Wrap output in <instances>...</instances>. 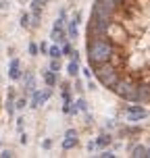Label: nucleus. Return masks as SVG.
Masks as SVG:
<instances>
[{
  "instance_id": "nucleus-1",
  "label": "nucleus",
  "mask_w": 150,
  "mask_h": 158,
  "mask_svg": "<svg viewBox=\"0 0 150 158\" xmlns=\"http://www.w3.org/2000/svg\"><path fill=\"white\" fill-rule=\"evenodd\" d=\"M86 60L106 92L150 104V0H94Z\"/></svg>"
},
{
  "instance_id": "nucleus-2",
  "label": "nucleus",
  "mask_w": 150,
  "mask_h": 158,
  "mask_svg": "<svg viewBox=\"0 0 150 158\" xmlns=\"http://www.w3.org/2000/svg\"><path fill=\"white\" fill-rule=\"evenodd\" d=\"M150 112L148 108L144 106V104H135V102H129L125 108V118L129 121V123H140V121H144V118H148Z\"/></svg>"
},
{
  "instance_id": "nucleus-3",
  "label": "nucleus",
  "mask_w": 150,
  "mask_h": 158,
  "mask_svg": "<svg viewBox=\"0 0 150 158\" xmlns=\"http://www.w3.org/2000/svg\"><path fill=\"white\" fill-rule=\"evenodd\" d=\"M52 98V87H44V89H33L32 92V98H29V108H40L44 106Z\"/></svg>"
},
{
  "instance_id": "nucleus-4",
  "label": "nucleus",
  "mask_w": 150,
  "mask_h": 158,
  "mask_svg": "<svg viewBox=\"0 0 150 158\" xmlns=\"http://www.w3.org/2000/svg\"><path fill=\"white\" fill-rule=\"evenodd\" d=\"M79 23H81V10H75L71 21H67V35L71 42L79 38Z\"/></svg>"
},
{
  "instance_id": "nucleus-5",
  "label": "nucleus",
  "mask_w": 150,
  "mask_h": 158,
  "mask_svg": "<svg viewBox=\"0 0 150 158\" xmlns=\"http://www.w3.org/2000/svg\"><path fill=\"white\" fill-rule=\"evenodd\" d=\"M8 79L11 81L23 79V67H21V60L19 58H11V63H8Z\"/></svg>"
},
{
  "instance_id": "nucleus-6",
  "label": "nucleus",
  "mask_w": 150,
  "mask_h": 158,
  "mask_svg": "<svg viewBox=\"0 0 150 158\" xmlns=\"http://www.w3.org/2000/svg\"><path fill=\"white\" fill-rule=\"evenodd\" d=\"M79 146V137H77V131L75 129H67V133H65V139H63V150L69 152L73 148H77Z\"/></svg>"
},
{
  "instance_id": "nucleus-7",
  "label": "nucleus",
  "mask_w": 150,
  "mask_h": 158,
  "mask_svg": "<svg viewBox=\"0 0 150 158\" xmlns=\"http://www.w3.org/2000/svg\"><path fill=\"white\" fill-rule=\"evenodd\" d=\"M42 79H44V83H46L48 87H54L56 83H58V77H56L54 71H50V69H44L42 71Z\"/></svg>"
},
{
  "instance_id": "nucleus-8",
  "label": "nucleus",
  "mask_w": 150,
  "mask_h": 158,
  "mask_svg": "<svg viewBox=\"0 0 150 158\" xmlns=\"http://www.w3.org/2000/svg\"><path fill=\"white\" fill-rule=\"evenodd\" d=\"M65 71H67V75H69V77H79V71H81V67H79V60H69V63H67V67H65Z\"/></svg>"
},
{
  "instance_id": "nucleus-9",
  "label": "nucleus",
  "mask_w": 150,
  "mask_h": 158,
  "mask_svg": "<svg viewBox=\"0 0 150 158\" xmlns=\"http://www.w3.org/2000/svg\"><path fill=\"white\" fill-rule=\"evenodd\" d=\"M23 79H25V92H27V94H32L33 89H38V87H36V77H33L32 71L23 73Z\"/></svg>"
},
{
  "instance_id": "nucleus-10",
  "label": "nucleus",
  "mask_w": 150,
  "mask_h": 158,
  "mask_svg": "<svg viewBox=\"0 0 150 158\" xmlns=\"http://www.w3.org/2000/svg\"><path fill=\"white\" fill-rule=\"evenodd\" d=\"M94 142H96V150H102V148H106V146L113 142V137L109 133H102V135H98Z\"/></svg>"
},
{
  "instance_id": "nucleus-11",
  "label": "nucleus",
  "mask_w": 150,
  "mask_h": 158,
  "mask_svg": "<svg viewBox=\"0 0 150 158\" xmlns=\"http://www.w3.org/2000/svg\"><path fill=\"white\" fill-rule=\"evenodd\" d=\"M48 56L50 58H63V50H61V44H52V46L48 48Z\"/></svg>"
},
{
  "instance_id": "nucleus-12",
  "label": "nucleus",
  "mask_w": 150,
  "mask_h": 158,
  "mask_svg": "<svg viewBox=\"0 0 150 158\" xmlns=\"http://www.w3.org/2000/svg\"><path fill=\"white\" fill-rule=\"evenodd\" d=\"M131 156H134V158H142V156H146V146H142V143L134 146V148H131Z\"/></svg>"
},
{
  "instance_id": "nucleus-13",
  "label": "nucleus",
  "mask_w": 150,
  "mask_h": 158,
  "mask_svg": "<svg viewBox=\"0 0 150 158\" xmlns=\"http://www.w3.org/2000/svg\"><path fill=\"white\" fill-rule=\"evenodd\" d=\"M21 27H23V29H32V15H29L27 10L21 15Z\"/></svg>"
},
{
  "instance_id": "nucleus-14",
  "label": "nucleus",
  "mask_w": 150,
  "mask_h": 158,
  "mask_svg": "<svg viewBox=\"0 0 150 158\" xmlns=\"http://www.w3.org/2000/svg\"><path fill=\"white\" fill-rule=\"evenodd\" d=\"M27 106H29V100H27L25 96H21V98H17V100H15V108H17V110H25Z\"/></svg>"
},
{
  "instance_id": "nucleus-15",
  "label": "nucleus",
  "mask_w": 150,
  "mask_h": 158,
  "mask_svg": "<svg viewBox=\"0 0 150 158\" xmlns=\"http://www.w3.org/2000/svg\"><path fill=\"white\" fill-rule=\"evenodd\" d=\"M48 69H50V71H54V73H58L61 69H63V63H61V58H50V64H48Z\"/></svg>"
},
{
  "instance_id": "nucleus-16",
  "label": "nucleus",
  "mask_w": 150,
  "mask_h": 158,
  "mask_svg": "<svg viewBox=\"0 0 150 158\" xmlns=\"http://www.w3.org/2000/svg\"><path fill=\"white\" fill-rule=\"evenodd\" d=\"M61 50H63V56H71V52L75 50V48L71 46V40H67L65 44H61Z\"/></svg>"
},
{
  "instance_id": "nucleus-17",
  "label": "nucleus",
  "mask_w": 150,
  "mask_h": 158,
  "mask_svg": "<svg viewBox=\"0 0 150 158\" xmlns=\"http://www.w3.org/2000/svg\"><path fill=\"white\" fill-rule=\"evenodd\" d=\"M61 98H63V104H71L73 102L71 89H61Z\"/></svg>"
},
{
  "instance_id": "nucleus-18",
  "label": "nucleus",
  "mask_w": 150,
  "mask_h": 158,
  "mask_svg": "<svg viewBox=\"0 0 150 158\" xmlns=\"http://www.w3.org/2000/svg\"><path fill=\"white\" fill-rule=\"evenodd\" d=\"M27 52H29V56H38V54H40V44H36V42H29Z\"/></svg>"
},
{
  "instance_id": "nucleus-19",
  "label": "nucleus",
  "mask_w": 150,
  "mask_h": 158,
  "mask_svg": "<svg viewBox=\"0 0 150 158\" xmlns=\"http://www.w3.org/2000/svg\"><path fill=\"white\" fill-rule=\"evenodd\" d=\"M81 75H84V77H86V79H92V77H94V73H92V69H90V64L81 69Z\"/></svg>"
},
{
  "instance_id": "nucleus-20",
  "label": "nucleus",
  "mask_w": 150,
  "mask_h": 158,
  "mask_svg": "<svg viewBox=\"0 0 150 158\" xmlns=\"http://www.w3.org/2000/svg\"><path fill=\"white\" fill-rule=\"evenodd\" d=\"M98 156H100V158H115V152H113V150H106V148H104V150L100 152Z\"/></svg>"
},
{
  "instance_id": "nucleus-21",
  "label": "nucleus",
  "mask_w": 150,
  "mask_h": 158,
  "mask_svg": "<svg viewBox=\"0 0 150 158\" xmlns=\"http://www.w3.org/2000/svg\"><path fill=\"white\" fill-rule=\"evenodd\" d=\"M52 148V139L46 137V139H42V150H50Z\"/></svg>"
},
{
  "instance_id": "nucleus-22",
  "label": "nucleus",
  "mask_w": 150,
  "mask_h": 158,
  "mask_svg": "<svg viewBox=\"0 0 150 158\" xmlns=\"http://www.w3.org/2000/svg\"><path fill=\"white\" fill-rule=\"evenodd\" d=\"M8 0H0V13H8Z\"/></svg>"
},
{
  "instance_id": "nucleus-23",
  "label": "nucleus",
  "mask_w": 150,
  "mask_h": 158,
  "mask_svg": "<svg viewBox=\"0 0 150 158\" xmlns=\"http://www.w3.org/2000/svg\"><path fill=\"white\" fill-rule=\"evenodd\" d=\"M13 150H0V158H13Z\"/></svg>"
},
{
  "instance_id": "nucleus-24",
  "label": "nucleus",
  "mask_w": 150,
  "mask_h": 158,
  "mask_svg": "<svg viewBox=\"0 0 150 158\" xmlns=\"http://www.w3.org/2000/svg\"><path fill=\"white\" fill-rule=\"evenodd\" d=\"M17 129H19V131H23V129H25V118L23 117L17 118Z\"/></svg>"
},
{
  "instance_id": "nucleus-25",
  "label": "nucleus",
  "mask_w": 150,
  "mask_h": 158,
  "mask_svg": "<svg viewBox=\"0 0 150 158\" xmlns=\"http://www.w3.org/2000/svg\"><path fill=\"white\" fill-rule=\"evenodd\" d=\"M75 89H77V92H84V81L79 77H75Z\"/></svg>"
},
{
  "instance_id": "nucleus-26",
  "label": "nucleus",
  "mask_w": 150,
  "mask_h": 158,
  "mask_svg": "<svg viewBox=\"0 0 150 158\" xmlns=\"http://www.w3.org/2000/svg\"><path fill=\"white\" fill-rule=\"evenodd\" d=\"M48 48L50 46H48L46 42H42V44H40V54H48Z\"/></svg>"
},
{
  "instance_id": "nucleus-27",
  "label": "nucleus",
  "mask_w": 150,
  "mask_h": 158,
  "mask_svg": "<svg viewBox=\"0 0 150 158\" xmlns=\"http://www.w3.org/2000/svg\"><path fill=\"white\" fill-rule=\"evenodd\" d=\"M96 150V142H90L88 143V152H94Z\"/></svg>"
},
{
  "instance_id": "nucleus-28",
  "label": "nucleus",
  "mask_w": 150,
  "mask_h": 158,
  "mask_svg": "<svg viewBox=\"0 0 150 158\" xmlns=\"http://www.w3.org/2000/svg\"><path fill=\"white\" fill-rule=\"evenodd\" d=\"M61 89H71V85H69V81H63V83H61Z\"/></svg>"
},
{
  "instance_id": "nucleus-29",
  "label": "nucleus",
  "mask_w": 150,
  "mask_h": 158,
  "mask_svg": "<svg viewBox=\"0 0 150 158\" xmlns=\"http://www.w3.org/2000/svg\"><path fill=\"white\" fill-rule=\"evenodd\" d=\"M21 143H23V146H27V135H25L23 131H21Z\"/></svg>"
},
{
  "instance_id": "nucleus-30",
  "label": "nucleus",
  "mask_w": 150,
  "mask_h": 158,
  "mask_svg": "<svg viewBox=\"0 0 150 158\" xmlns=\"http://www.w3.org/2000/svg\"><path fill=\"white\" fill-rule=\"evenodd\" d=\"M146 158H150V148H146Z\"/></svg>"
},
{
  "instance_id": "nucleus-31",
  "label": "nucleus",
  "mask_w": 150,
  "mask_h": 158,
  "mask_svg": "<svg viewBox=\"0 0 150 158\" xmlns=\"http://www.w3.org/2000/svg\"><path fill=\"white\" fill-rule=\"evenodd\" d=\"M0 150H2V142H0Z\"/></svg>"
}]
</instances>
